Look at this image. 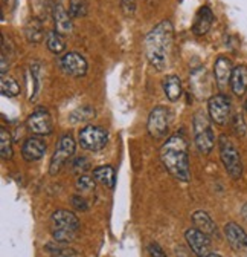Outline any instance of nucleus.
<instances>
[{
  "mask_svg": "<svg viewBox=\"0 0 247 257\" xmlns=\"http://www.w3.org/2000/svg\"><path fill=\"white\" fill-rule=\"evenodd\" d=\"M171 121V112L165 106H158L150 112L146 128L151 138L154 140H160L166 135L168 127Z\"/></svg>",
  "mask_w": 247,
  "mask_h": 257,
  "instance_id": "7",
  "label": "nucleus"
},
{
  "mask_svg": "<svg viewBox=\"0 0 247 257\" xmlns=\"http://www.w3.org/2000/svg\"><path fill=\"white\" fill-rule=\"evenodd\" d=\"M94 176L102 185H106L108 188H113L114 187V170H113V167H110V166L96 167L94 170Z\"/></svg>",
  "mask_w": 247,
  "mask_h": 257,
  "instance_id": "24",
  "label": "nucleus"
},
{
  "mask_svg": "<svg viewBox=\"0 0 247 257\" xmlns=\"http://www.w3.org/2000/svg\"><path fill=\"white\" fill-rule=\"evenodd\" d=\"M244 107H246V110H247V100H246V104H244Z\"/></svg>",
  "mask_w": 247,
  "mask_h": 257,
  "instance_id": "39",
  "label": "nucleus"
},
{
  "mask_svg": "<svg viewBox=\"0 0 247 257\" xmlns=\"http://www.w3.org/2000/svg\"><path fill=\"white\" fill-rule=\"evenodd\" d=\"M0 90H2L4 96L14 98V96H17L20 93V84L17 83L16 78L2 75V80H0Z\"/></svg>",
  "mask_w": 247,
  "mask_h": 257,
  "instance_id": "25",
  "label": "nucleus"
},
{
  "mask_svg": "<svg viewBox=\"0 0 247 257\" xmlns=\"http://www.w3.org/2000/svg\"><path fill=\"white\" fill-rule=\"evenodd\" d=\"M190 86L192 89V93L197 96L198 100L210 98V92H212V81L204 68H197L192 71L190 77Z\"/></svg>",
  "mask_w": 247,
  "mask_h": 257,
  "instance_id": "12",
  "label": "nucleus"
},
{
  "mask_svg": "<svg viewBox=\"0 0 247 257\" xmlns=\"http://www.w3.org/2000/svg\"><path fill=\"white\" fill-rule=\"evenodd\" d=\"M60 68L66 75L74 77V78H80L84 77L87 74V60L78 54V52H68L66 55H63L60 58Z\"/></svg>",
  "mask_w": 247,
  "mask_h": 257,
  "instance_id": "11",
  "label": "nucleus"
},
{
  "mask_svg": "<svg viewBox=\"0 0 247 257\" xmlns=\"http://www.w3.org/2000/svg\"><path fill=\"white\" fill-rule=\"evenodd\" d=\"M30 80H32V92H30L29 101H36L38 92H40V64L32 63L30 64Z\"/></svg>",
  "mask_w": 247,
  "mask_h": 257,
  "instance_id": "28",
  "label": "nucleus"
},
{
  "mask_svg": "<svg viewBox=\"0 0 247 257\" xmlns=\"http://www.w3.org/2000/svg\"><path fill=\"white\" fill-rule=\"evenodd\" d=\"M72 205H74L76 210H80V211H86V210L88 208L86 199H82L81 196H74V198H72Z\"/></svg>",
  "mask_w": 247,
  "mask_h": 257,
  "instance_id": "36",
  "label": "nucleus"
},
{
  "mask_svg": "<svg viewBox=\"0 0 247 257\" xmlns=\"http://www.w3.org/2000/svg\"><path fill=\"white\" fill-rule=\"evenodd\" d=\"M46 153V143L40 137H30L22 146V156L28 163L40 161Z\"/></svg>",
  "mask_w": 247,
  "mask_h": 257,
  "instance_id": "15",
  "label": "nucleus"
},
{
  "mask_svg": "<svg viewBox=\"0 0 247 257\" xmlns=\"http://www.w3.org/2000/svg\"><path fill=\"white\" fill-rule=\"evenodd\" d=\"M46 46L52 54L60 55L66 49V42H64L63 36L58 34L56 31H49L46 34Z\"/></svg>",
  "mask_w": 247,
  "mask_h": 257,
  "instance_id": "23",
  "label": "nucleus"
},
{
  "mask_svg": "<svg viewBox=\"0 0 247 257\" xmlns=\"http://www.w3.org/2000/svg\"><path fill=\"white\" fill-rule=\"evenodd\" d=\"M162 87H164L165 96L170 101L174 103L180 100L183 89H182V81L177 75H166L162 81Z\"/></svg>",
  "mask_w": 247,
  "mask_h": 257,
  "instance_id": "21",
  "label": "nucleus"
},
{
  "mask_svg": "<svg viewBox=\"0 0 247 257\" xmlns=\"http://www.w3.org/2000/svg\"><path fill=\"white\" fill-rule=\"evenodd\" d=\"M210 236L200 231L198 228H190L184 231V239H186L188 246L197 257H206L210 254Z\"/></svg>",
  "mask_w": 247,
  "mask_h": 257,
  "instance_id": "13",
  "label": "nucleus"
},
{
  "mask_svg": "<svg viewBox=\"0 0 247 257\" xmlns=\"http://www.w3.org/2000/svg\"><path fill=\"white\" fill-rule=\"evenodd\" d=\"M206 257H223V255H220V254H214V252H210L209 255H206Z\"/></svg>",
  "mask_w": 247,
  "mask_h": 257,
  "instance_id": "38",
  "label": "nucleus"
},
{
  "mask_svg": "<svg viewBox=\"0 0 247 257\" xmlns=\"http://www.w3.org/2000/svg\"><path fill=\"white\" fill-rule=\"evenodd\" d=\"M192 132H194L196 146L200 150V153L209 155L215 146V135L212 131L209 116H206L203 112H197L192 119Z\"/></svg>",
  "mask_w": 247,
  "mask_h": 257,
  "instance_id": "4",
  "label": "nucleus"
},
{
  "mask_svg": "<svg viewBox=\"0 0 247 257\" xmlns=\"http://www.w3.org/2000/svg\"><path fill=\"white\" fill-rule=\"evenodd\" d=\"M52 236L54 240L58 243H64L68 245L75 239V233L80 228V219L76 214L68 210H56L52 217Z\"/></svg>",
  "mask_w": 247,
  "mask_h": 257,
  "instance_id": "3",
  "label": "nucleus"
},
{
  "mask_svg": "<svg viewBox=\"0 0 247 257\" xmlns=\"http://www.w3.org/2000/svg\"><path fill=\"white\" fill-rule=\"evenodd\" d=\"M28 131L32 132L34 135L38 137H44V135H50L54 131V124H52V116L48 110L44 109H37L28 116L26 121Z\"/></svg>",
  "mask_w": 247,
  "mask_h": 257,
  "instance_id": "10",
  "label": "nucleus"
},
{
  "mask_svg": "<svg viewBox=\"0 0 247 257\" xmlns=\"http://www.w3.org/2000/svg\"><path fill=\"white\" fill-rule=\"evenodd\" d=\"M241 216L246 219V222H247V202L242 205V208H241Z\"/></svg>",
  "mask_w": 247,
  "mask_h": 257,
  "instance_id": "37",
  "label": "nucleus"
},
{
  "mask_svg": "<svg viewBox=\"0 0 247 257\" xmlns=\"http://www.w3.org/2000/svg\"><path fill=\"white\" fill-rule=\"evenodd\" d=\"M232 128L236 137H244L246 135V131H247V125H246V121L242 118L241 113H236L234 118H232Z\"/></svg>",
  "mask_w": 247,
  "mask_h": 257,
  "instance_id": "31",
  "label": "nucleus"
},
{
  "mask_svg": "<svg viewBox=\"0 0 247 257\" xmlns=\"http://www.w3.org/2000/svg\"><path fill=\"white\" fill-rule=\"evenodd\" d=\"M148 252H150L151 257H166L165 251L160 248L159 243H150L148 245Z\"/></svg>",
  "mask_w": 247,
  "mask_h": 257,
  "instance_id": "35",
  "label": "nucleus"
},
{
  "mask_svg": "<svg viewBox=\"0 0 247 257\" xmlns=\"http://www.w3.org/2000/svg\"><path fill=\"white\" fill-rule=\"evenodd\" d=\"M120 8L127 17H132L136 11V0H120Z\"/></svg>",
  "mask_w": 247,
  "mask_h": 257,
  "instance_id": "34",
  "label": "nucleus"
},
{
  "mask_svg": "<svg viewBox=\"0 0 247 257\" xmlns=\"http://www.w3.org/2000/svg\"><path fill=\"white\" fill-rule=\"evenodd\" d=\"M230 89L236 96H242L247 92V66L238 64L234 68L230 78Z\"/></svg>",
  "mask_w": 247,
  "mask_h": 257,
  "instance_id": "19",
  "label": "nucleus"
},
{
  "mask_svg": "<svg viewBox=\"0 0 247 257\" xmlns=\"http://www.w3.org/2000/svg\"><path fill=\"white\" fill-rule=\"evenodd\" d=\"M95 113H96V112H95L94 107L88 106V104H84V106L75 109V110L69 115V119H70V122H74V124H76V122H86V121H88V119H92V118H95Z\"/></svg>",
  "mask_w": 247,
  "mask_h": 257,
  "instance_id": "26",
  "label": "nucleus"
},
{
  "mask_svg": "<svg viewBox=\"0 0 247 257\" xmlns=\"http://www.w3.org/2000/svg\"><path fill=\"white\" fill-rule=\"evenodd\" d=\"M87 0H70L69 5V14L72 19H78V17H84L87 14Z\"/></svg>",
  "mask_w": 247,
  "mask_h": 257,
  "instance_id": "29",
  "label": "nucleus"
},
{
  "mask_svg": "<svg viewBox=\"0 0 247 257\" xmlns=\"http://www.w3.org/2000/svg\"><path fill=\"white\" fill-rule=\"evenodd\" d=\"M214 23V14L209 7H202L198 13L196 14V20L192 25V32L196 36H204L210 29Z\"/></svg>",
  "mask_w": 247,
  "mask_h": 257,
  "instance_id": "18",
  "label": "nucleus"
},
{
  "mask_svg": "<svg viewBox=\"0 0 247 257\" xmlns=\"http://www.w3.org/2000/svg\"><path fill=\"white\" fill-rule=\"evenodd\" d=\"M230 100L224 93H217L212 95L208 100V113L212 122L218 124V125H224L230 121Z\"/></svg>",
  "mask_w": 247,
  "mask_h": 257,
  "instance_id": "9",
  "label": "nucleus"
},
{
  "mask_svg": "<svg viewBox=\"0 0 247 257\" xmlns=\"http://www.w3.org/2000/svg\"><path fill=\"white\" fill-rule=\"evenodd\" d=\"M5 2H6V0H5Z\"/></svg>",
  "mask_w": 247,
  "mask_h": 257,
  "instance_id": "40",
  "label": "nucleus"
},
{
  "mask_svg": "<svg viewBox=\"0 0 247 257\" xmlns=\"http://www.w3.org/2000/svg\"><path fill=\"white\" fill-rule=\"evenodd\" d=\"M224 234L230 246L238 252H247V233L235 222L224 225Z\"/></svg>",
  "mask_w": 247,
  "mask_h": 257,
  "instance_id": "16",
  "label": "nucleus"
},
{
  "mask_svg": "<svg viewBox=\"0 0 247 257\" xmlns=\"http://www.w3.org/2000/svg\"><path fill=\"white\" fill-rule=\"evenodd\" d=\"M52 19L55 23V31L61 36H68L74 29L72 17L70 14L64 10L61 4H54L52 5Z\"/></svg>",
  "mask_w": 247,
  "mask_h": 257,
  "instance_id": "17",
  "label": "nucleus"
},
{
  "mask_svg": "<svg viewBox=\"0 0 247 257\" xmlns=\"http://www.w3.org/2000/svg\"><path fill=\"white\" fill-rule=\"evenodd\" d=\"M72 169L75 173L78 175H84L88 169H90V161L86 158V156H81V158H76L74 163H72Z\"/></svg>",
  "mask_w": 247,
  "mask_h": 257,
  "instance_id": "33",
  "label": "nucleus"
},
{
  "mask_svg": "<svg viewBox=\"0 0 247 257\" xmlns=\"http://www.w3.org/2000/svg\"><path fill=\"white\" fill-rule=\"evenodd\" d=\"M24 34L26 39L30 43H42L44 39V28H43V22L40 19H30L24 28Z\"/></svg>",
  "mask_w": 247,
  "mask_h": 257,
  "instance_id": "22",
  "label": "nucleus"
},
{
  "mask_svg": "<svg viewBox=\"0 0 247 257\" xmlns=\"http://www.w3.org/2000/svg\"><path fill=\"white\" fill-rule=\"evenodd\" d=\"M64 243H61V245H54V243H49L46 245V248L49 249V252L54 255V257H76L78 252L72 248H68V246H63Z\"/></svg>",
  "mask_w": 247,
  "mask_h": 257,
  "instance_id": "30",
  "label": "nucleus"
},
{
  "mask_svg": "<svg viewBox=\"0 0 247 257\" xmlns=\"http://www.w3.org/2000/svg\"><path fill=\"white\" fill-rule=\"evenodd\" d=\"M174 42V28L170 20H164L154 26L145 37L144 49L151 66L156 71H164L170 64V57Z\"/></svg>",
  "mask_w": 247,
  "mask_h": 257,
  "instance_id": "1",
  "label": "nucleus"
},
{
  "mask_svg": "<svg viewBox=\"0 0 247 257\" xmlns=\"http://www.w3.org/2000/svg\"><path fill=\"white\" fill-rule=\"evenodd\" d=\"M234 64L232 60L226 55H220L217 60H215L214 64V77H215V83H217L218 89L223 92L228 89V86H230V78H232V72H234Z\"/></svg>",
  "mask_w": 247,
  "mask_h": 257,
  "instance_id": "14",
  "label": "nucleus"
},
{
  "mask_svg": "<svg viewBox=\"0 0 247 257\" xmlns=\"http://www.w3.org/2000/svg\"><path fill=\"white\" fill-rule=\"evenodd\" d=\"M78 143L84 150L100 152L108 143V134L100 125H86L78 134Z\"/></svg>",
  "mask_w": 247,
  "mask_h": 257,
  "instance_id": "6",
  "label": "nucleus"
},
{
  "mask_svg": "<svg viewBox=\"0 0 247 257\" xmlns=\"http://www.w3.org/2000/svg\"><path fill=\"white\" fill-rule=\"evenodd\" d=\"M218 149H220L222 163L226 172L229 173V176L234 179H240L242 175V163H241L240 152L236 150L234 143L226 135H222L218 138Z\"/></svg>",
  "mask_w": 247,
  "mask_h": 257,
  "instance_id": "5",
  "label": "nucleus"
},
{
  "mask_svg": "<svg viewBox=\"0 0 247 257\" xmlns=\"http://www.w3.org/2000/svg\"><path fill=\"white\" fill-rule=\"evenodd\" d=\"M95 178H90L87 175H80L76 179V188L81 191H90L95 188Z\"/></svg>",
  "mask_w": 247,
  "mask_h": 257,
  "instance_id": "32",
  "label": "nucleus"
},
{
  "mask_svg": "<svg viewBox=\"0 0 247 257\" xmlns=\"http://www.w3.org/2000/svg\"><path fill=\"white\" fill-rule=\"evenodd\" d=\"M0 156L4 159L12 158V138L5 127L0 128Z\"/></svg>",
  "mask_w": 247,
  "mask_h": 257,
  "instance_id": "27",
  "label": "nucleus"
},
{
  "mask_svg": "<svg viewBox=\"0 0 247 257\" xmlns=\"http://www.w3.org/2000/svg\"><path fill=\"white\" fill-rule=\"evenodd\" d=\"M160 159L170 175L182 182L191 179L190 156H188V141L183 135L170 137L160 147Z\"/></svg>",
  "mask_w": 247,
  "mask_h": 257,
  "instance_id": "2",
  "label": "nucleus"
},
{
  "mask_svg": "<svg viewBox=\"0 0 247 257\" xmlns=\"http://www.w3.org/2000/svg\"><path fill=\"white\" fill-rule=\"evenodd\" d=\"M75 149H76V144H75V140L72 135H63L58 141V146L52 155V159H50V166H49V173L50 175H56L63 166L68 163V159L74 156L75 153Z\"/></svg>",
  "mask_w": 247,
  "mask_h": 257,
  "instance_id": "8",
  "label": "nucleus"
},
{
  "mask_svg": "<svg viewBox=\"0 0 247 257\" xmlns=\"http://www.w3.org/2000/svg\"><path fill=\"white\" fill-rule=\"evenodd\" d=\"M192 222L200 231L206 233L208 236H218L217 225H215V222L210 219V216L206 211H202V210L196 211L192 214Z\"/></svg>",
  "mask_w": 247,
  "mask_h": 257,
  "instance_id": "20",
  "label": "nucleus"
}]
</instances>
